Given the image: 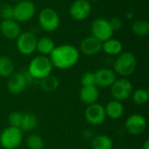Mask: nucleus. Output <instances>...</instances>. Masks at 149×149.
Masks as SVG:
<instances>
[{
	"label": "nucleus",
	"instance_id": "obj_1",
	"mask_svg": "<svg viewBox=\"0 0 149 149\" xmlns=\"http://www.w3.org/2000/svg\"><path fill=\"white\" fill-rule=\"evenodd\" d=\"M49 58L53 67L60 70H66L73 67L79 59V51L72 45L65 44L55 46Z\"/></svg>",
	"mask_w": 149,
	"mask_h": 149
},
{
	"label": "nucleus",
	"instance_id": "obj_2",
	"mask_svg": "<svg viewBox=\"0 0 149 149\" xmlns=\"http://www.w3.org/2000/svg\"><path fill=\"white\" fill-rule=\"evenodd\" d=\"M137 66V58L131 52H122L118 55L113 64V71L116 74L126 78L132 75Z\"/></svg>",
	"mask_w": 149,
	"mask_h": 149
},
{
	"label": "nucleus",
	"instance_id": "obj_3",
	"mask_svg": "<svg viewBox=\"0 0 149 149\" xmlns=\"http://www.w3.org/2000/svg\"><path fill=\"white\" fill-rule=\"evenodd\" d=\"M53 66L52 64L47 56L38 55L33 58L29 65L27 72L35 79H42L52 74Z\"/></svg>",
	"mask_w": 149,
	"mask_h": 149
},
{
	"label": "nucleus",
	"instance_id": "obj_4",
	"mask_svg": "<svg viewBox=\"0 0 149 149\" xmlns=\"http://www.w3.org/2000/svg\"><path fill=\"white\" fill-rule=\"evenodd\" d=\"M38 24L45 31H55L60 25L59 15L52 8H44L38 14Z\"/></svg>",
	"mask_w": 149,
	"mask_h": 149
},
{
	"label": "nucleus",
	"instance_id": "obj_5",
	"mask_svg": "<svg viewBox=\"0 0 149 149\" xmlns=\"http://www.w3.org/2000/svg\"><path fill=\"white\" fill-rule=\"evenodd\" d=\"M36 14V5L31 0L17 2L13 6V19L18 23H25L31 20Z\"/></svg>",
	"mask_w": 149,
	"mask_h": 149
},
{
	"label": "nucleus",
	"instance_id": "obj_6",
	"mask_svg": "<svg viewBox=\"0 0 149 149\" xmlns=\"http://www.w3.org/2000/svg\"><path fill=\"white\" fill-rule=\"evenodd\" d=\"M23 141V133L20 128L8 127L0 134V145L4 149L17 148Z\"/></svg>",
	"mask_w": 149,
	"mask_h": 149
},
{
	"label": "nucleus",
	"instance_id": "obj_7",
	"mask_svg": "<svg viewBox=\"0 0 149 149\" xmlns=\"http://www.w3.org/2000/svg\"><path fill=\"white\" fill-rule=\"evenodd\" d=\"M16 40L17 49L21 54L29 56L36 52L38 38L34 33L28 31H22Z\"/></svg>",
	"mask_w": 149,
	"mask_h": 149
},
{
	"label": "nucleus",
	"instance_id": "obj_8",
	"mask_svg": "<svg viewBox=\"0 0 149 149\" xmlns=\"http://www.w3.org/2000/svg\"><path fill=\"white\" fill-rule=\"evenodd\" d=\"M110 87L111 95L113 100L120 102L128 100L134 92L132 83L126 78H120L119 79H116Z\"/></svg>",
	"mask_w": 149,
	"mask_h": 149
},
{
	"label": "nucleus",
	"instance_id": "obj_9",
	"mask_svg": "<svg viewBox=\"0 0 149 149\" xmlns=\"http://www.w3.org/2000/svg\"><path fill=\"white\" fill-rule=\"evenodd\" d=\"M113 31H114L113 30L109 20L103 17H98L94 19L91 24L92 36L101 42L111 38L113 37Z\"/></svg>",
	"mask_w": 149,
	"mask_h": 149
},
{
	"label": "nucleus",
	"instance_id": "obj_10",
	"mask_svg": "<svg viewBox=\"0 0 149 149\" xmlns=\"http://www.w3.org/2000/svg\"><path fill=\"white\" fill-rule=\"evenodd\" d=\"M92 12V4L88 0H74L70 6L69 14L75 21L86 19Z\"/></svg>",
	"mask_w": 149,
	"mask_h": 149
},
{
	"label": "nucleus",
	"instance_id": "obj_11",
	"mask_svg": "<svg viewBox=\"0 0 149 149\" xmlns=\"http://www.w3.org/2000/svg\"><path fill=\"white\" fill-rule=\"evenodd\" d=\"M146 128L147 120L139 113L130 115L125 122V129L130 135L139 136L146 131Z\"/></svg>",
	"mask_w": 149,
	"mask_h": 149
},
{
	"label": "nucleus",
	"instance_id": "obj_12",
	"mask_svg": "<svg viewBox=\"0 0 149 149\" xmlns=\"http://www.w3.org/2000/svg\"><path fill=\"white\" fill-rule=\"evenodd\" d=\"M85 118L86 120L92 126L101 125L107 118L105 107L99 103L88 105L85 111Z\"/></svg>",
	"mask_w": 149,
	"mask_h": 149
},
{
	"label": "nucleus",
	"instance_id": "obj_13",
	"mask_svg": "<svg viewBox=\"0 0 149 149\" xmlns=\"http://www.w3.org/2000/svg\"><path fill=\"white\" fill-rule=\"evenodd\" d=\"M95 86L100 88L110 87L116 79V73L110 68H100L94 72Z\"/></svg>",
	"mask_w": 149,
	"mask_h": 149
},
{
	"label": "nucleus",
	"instance_id": "obj_14",
	"mask_svg": "<svg viewBox=\"0 0 149 149\" xmlns=\"http://www.w3.org/2000/svg\"><path fill=\"white\" fill-rule=\"evenodd\" d=\"M86 56H94L102 51V42L93 36L82 39L79 45V50Z\"/></svg>",
	"mask_w": 149,
	"mask_h": 149
},
{
	"label": "nucleus",
	"instance_id": "obj_15",
	"mask_svg": "<svg viewBox=\"0 0 149 149\" xmlns=\"http://www.w3.org/2000/svg\"><path fill=\"white\" fill-rule=\"evenodd\" d=\"M0 32L8 39H16L22 31L18 22L14 19H5L0 23Z\"/></svg>",
	"mask_w": 149,
	"mask_h": 149
},
{
	"label": "nucleus",
	"instance_id": "obj_16",
	"mask_svg": "<svg viewBox=\"0 0 149 149\" xmlns=\"http://www.w3.org/2000/svg\"><path fill=\"white\" fill-rule=\"evenodd\" d=\"M27 84L22 72H13L7 81V89L11 94H19L24 91Z\"/></svg>",
	"mask_w": 149,
	"mask_h": 149
},
{
	"label": "nucleus",
	"instance_id": "obj_17",
	"mask_svg": "<svg viewBox=\"0 0 149 149\" xmlns=\"http://www.w3.org/2000/svg\"><path fill=\"white\" fill-rule=\"evenodd\" d=\"M100 98V91L99 87L96 86H82L79 91V99L82 103L86 105H91L93 103H97Z\"/></svg>",
	"mask_w": 149,
	"mask_h": 149
},
{
	"label": "nucleus",
	"instance_id": "obj_18",
	"mask_svg": "<svg viewBox=\"0 0 149 149\" xmlns=\"http://www.w3.org/2000/svg\"><path fill=\"white\" fill-rule=\"evenodd\" d=\"M102 51L109 56H118L123 52V45L117 38H109L102 42Z\"/></svg>",
	"mask_w": 149,
	"mask_h": 149
},
{
	"label": "nucleus",
	"instance_id": "obj_19",
	"mask_svg": "<svg viewBox=\"0 0 149 149\" xmlns=\"http://www.w3.org/2000/svg\"><path fill=\"white\" fill-rule=\"evenodd\" d=\"M104 107L107 116L112 120H118L124 114V106L120 101L111 100Z\"/></svg>",
	"mask_w": 149,
	"mask_h": 149
},
{
	"label": "nucleus",
	"instance_id": "obj_20",
	"mask_svg": "<svg viewBox=\"0 0 149 149\" xmlns=\"http://www.w3.org/2000/svg\"><path fill=\"white\" fill-rule=\"evenodd\" d=\"M55 46L56 45L52 38L49 37H42L38 39L36 51H38L40 55L49 56L55 48Z\"/></svg>",
	"mask_w": 149,
	"mask_h": 149
},
{
	"label": "nucleus",
	"instance_id": "obj_21",
	"mask_svg": "<svg viewBox=\"0 0 149 149\" xmlns=\"http://www.w3.org/2000/svg\"><path fill=\"white\" fill-rule=\"evenodd\" d=\"M38 124V117L32 113H23L22 122L20 125V130L23 132H31L34 130Z\"/></svg>",
	"mask_w": 149,
	"mask_h": 149
},
{
	"label": "nucleus",
	"instance_id": "obj_22",
	"mask_svg": "<svg viewBox=\"0 0 149 149\" xmlns=\"http://www.w3.org/2000/svg\"><path fill=\"white\" fill-rule=\"evenodd\" d=\"M91 147L92 149H113V142L109 136L100 134L92 139Z\"/></svg>",
	"mask_w": 149,
	"mask_h": 149
},
{
	"label": "nucleus",
	"instance_id": "obj_23",
	"mask_svg": "<svg viewBox=\"0 0 149 149\" xmlns=\"http://www.w3.org/2000/svg\"><path fill=\"white\" fill-rule=\"evenodd\" d=\"M39 86L40 88L46 92V93H52L56 91L58 88L59 86V80L56 76L53 75H49L39 81Z\"/></svg>",
	"mask_w": 149,
	"mask_h": 149
},
{
	"label": "nucleus",
	"instance_id": "obj_24",
	"mask_svg": "<svg viewBox=\"0 0 149 149\" xmlns=\"http://www.w3.org/2000/svg\"><path fill=\"white\" fill-rule=\"evenodd\" d=\"M14 64L10 58L7 56L0 57V77L9 78L14 72Z\"/></svg>",
	"mask_w": 149,
	"mask_h": 149
},
{
	"label": "nucleus",
	"instance_id": "obj_25",
	"mask_svg": "<svg viewBox=\"0 0 149 149\" xmlns=\"http://www.w3.org/2000/svg\"><path fill=\"white\" fill-rule=\"evenodd\" d=\"M132 31L138 37L148 36L149 34V22L146 19H137L132 24Z\"/></svg>",
	"mask_w": 149,
	"mask_h": 149
},
{
	"label": "nucleus",
	"instance_id": "obj_26",
	"mask_svg": "<svg viewBox=\"0 0 149 149\" xmlns=\"http://www.w3.org/2000/svg\"><path fill=\"white\" fill-rule=\"evenodd\" d=\"M131 97L136 105H144L149 100V92L146 89L139 88L133 92Z\"/></svg>",
	"mask_w": 149,
	"mask_h": 149
},
{
	"label": "nucleus",
	"instance_id": "obj_27",
	"mask_svg": "<svg viewBox=\"0 0 149 149\" xmlns=\"http://www.w3.org/2000/svg\"><path fill=\"white\" fill-rule=\"evenodd\" d=\"M26 145L29 149H44L45 142L38 134H31L26 140Z\"/></svg>",
	"mask_w": 149,
	"mask_h": 149
},
{
	"label": "nucleus",
	"instance_id": "obj_28",
	"mask_svg": "<svg viewBox=\"0 0 149 149\" xmlns=\"http://www.w3.org/2000/svg\"><path fill=\"white\" fill-rule=\"evenodd\" d=\"M22 118H23L22 113L17 112V111L12 112L8 117V122H9L10 127L19 128L21 122H22Z\"/></svg>",
	"mask_w": 149,
	"mask_h": 149
},
{
	"label": "nucleus",
	"instance_id": "obj_29",
	"mask_svg": "<svg viewBox=\"0 0 149 149\" xmlns=\"http://www.w3.org/2000/svg\"><path fill=\"white\" fill-rule=\"evenodd\" d=\"M80 82L82 86H95V77L94 72H86L82 74Z\"/></svg>",
	"mask_w": 149,
	"mask_h": 149
},
{
	"label": "nucleus",
	"instance_id": "obj_30",
	"mask_svg": "<svg viewBox=\"0 0 149 149\" xmlns=\"http://www.w3.org/2000/svg\"><path fill=\"white\" fill-rule=\"evenodd\" d=\"M0 17L2 20L13 19V6L10 4L3 5L0 8Z\"/></svg>",
	"mask_w": 149,
	"mask_h": 149
},
{
	"label": "nucleus",
	"instance_id": "obj_31",
	"mask_svg": "<svg viewBox=\"0 0 149 149\" xmlns=\"http://www.w3.org/2000/svg\"><path fill=\"white\" fill-rule=\"evenodd\" d=\"M109 22H110V24H111V26H112L113 31L120 30L122 27V24H123L122 21L119 17H113L111 20H109Z\"/></svg>",
	"mask_w": 149,
	"mask_h": 149
},
{
	"label": "nucleus",
	"instance_id": "obj_32",
	"mask_svg": "<svg viewBox=\"0 0 149 149\" xmlns=\"http://www.w3.org/2000/svg\"><path fill=\"white\" fill-rule=\"evenodd\" d=\"M142 149H149V140H146L143 146H142Z\"/></svg>",
	"mask_w": 149,
	"mask_h": 149
},
{
	"label": "nucleus",
	"instance_id": "obj_33",
	"mask_svg": "<svg viewBox=\"0 0 149 149\" xmlns=\"http://www.w3.org/2000/svg\"><path fill=\"white\" fill-rule=\"evenodd\" d=\"M88 1L91 3V2H97V1H99V0H88Z\"/></svg>",
	"mask_w": 149,
	"mask_h": 149
},
{
	"label": "nucleus",
	"instance_id": "obj_34",
	"mask_svg": "<svg viewBox=\"0 0 149 149\" xmlns=\"http://www.w3.org/2000/svg\"><path fill=\"white\" fill-rule=\"evenodd\" d=\"M13 1H16V2H19V1H23V0H13Z\"/></svg>",
	"mask_w": 149,
	"mask_h": 149
},
{
	"label": "nucleus",
	"instance_id": "obj_35",
	"mask_svg": "<svg viewBox=\"0 0 149 149\" xmlns=\"http://www.w3.org/2000/svg\"><path fill=\"white\" fill-rule=\"evenodd\" d=\"M122 149H131V148H122Z\"/></svg>",
	"mask_w": 149,
	"mask_h": 149
},
{
	"label": "nucleus",
	"instance_id": "obj_36",
	"mask_svg": "<svg viewBox=\"0 0 149 149\" xmlns=\"http://www.w3.org/2000/svg\"><path fill=\"white\" fill-rule=\"evenodd\" d=\"M15 149H18V148H15Z\"/></svg>",
	"mask_w": 149,
	"mask_h": 149
}]
</instances>
